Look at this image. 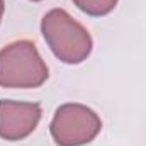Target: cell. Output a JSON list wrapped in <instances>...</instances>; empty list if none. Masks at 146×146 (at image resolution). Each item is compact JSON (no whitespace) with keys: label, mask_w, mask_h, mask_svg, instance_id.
Wrapping results in <instances>:
<instances>
[{"label":"cell","mask_w":146,"mask_h":146,"mask_svg":"<svg viewBox=\"0 0 146 146\" xmlns=\"http://www.w3.org/2000/svg\"><path fill=\"white\" fill-rule=\"evenodd\" d=\"M41 33L53 54L66 65H78L92 53V36L63 9H53L42 17Z\"/></svg>","instance_id":"cell-1"},{"label":"cell","mask_w":146,"mask_h":146,"mask_svg":"<svg viewBox=\"0 0 146 146\" xmlns=\"http://www.w3.org/2000/svg\"><path fill=\"white\" fill-rule=\"evenodd\" d=\"M49 76L34 42L21 39L0 49V87L37 88Z\"/></svg>","instance_id":"cell-2"},{"label":"cell","mask_w":146,"mask_h":146,"mask_svg":"<svg viewBox=\"0 0 146 146\" xmlns=\"http://www.w3.org/2000/svg\"><path fill=\"white\" fill-rule=\"evenodd\" d=\"M102 121L95 110L83 104L60 106L49 124L51 136L58 146H82L95 139Z\"/></svg>","instance_id":"cell-3"},{"label":"cell","mask_w":146,"mask_h":146,"mask_svg":"<svg viewBox=\"0 0 146 146\" xmlns=\"http://www.w3.org/2000/svg\"><path fill=\"white\" fill-rule=\"evenodd\" d=\"M41 106L36 102L0 100V138L21 141L27 138L41 121Z\"/></svg>","instance_id":"cell-4"},{"label":"cell","mask_w":146,"mask_h":146,"mask_svg":"<svg viewBox=\"0 0 146 146\" xmlns=\"http://www.w3.org/2000/svg\"><path fill=\"white\" fill-rule=\"evenodd\" d=\"M73 3L87 15L102 17L114 10V7L117 5V0H73Z\"/></svg>","instance_id":"cell-5"},{"label":"cell","mask_w":146,"mask_h":146,"mask_svg":"<svg viewBox=\"0 0 146 146\" xmlns=\"http://www.w3.org/2000/svg\"><path fill=\"white\" fill-rule=\"evenodd\" d=\"M3 9H5V5H3V0H0V21H2V15H3Z\"/></svg>","instance_id":"cell-6"},{"label":"cell","mask_w":146,"mask_h":146,"mask_svg":"<svg viewBox=\"0 0 146 146\" xmlns=\"http://www.w3.org/2000/svg\"><path fill=\"white\" fill-rule=\"evenodd\" d=\"M33 2H39V0H33Z\"/></svg>","instance_id":"cell-7"}]
</instances>
